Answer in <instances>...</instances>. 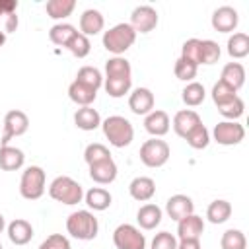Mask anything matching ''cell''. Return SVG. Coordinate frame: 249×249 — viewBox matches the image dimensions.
I'll return each mask as SVG.
<instances>
[{
	"instance_id": "1",
	"label": "cell",
	"mask_w": 249,
	"mask_h": 249,
	"mask_svg": "<svg viewBox=\"0 0 249 249\" xmlns=\"http://www.w3.org/2000/svg\"><path fill=\"white\" fill-rule=\"evenodd\" d=\"M66 231L80 241L95 239L99 231V222L89 210H76L66 218Z\"/></svg>"
},
{
	"instance_id": "2",
	"label": "cell",
	"mask_w": 249,
	"mask_h": 249,
	"mask_svg": "<svg viewBox=\"0 0 249 249\" xmlns=\"http://www.w3.org/2000/svg\"><path fill=\"white\" fill-rule=\"evenodd\" d=\"M49 195L53 200L60 202V204H68L74 206L78 202H82L84 198V189L78 181H74L68 175H58L51 181L49 185Z\"/></svg>"
},
{
	"instance_id": "3",
	"label": "cell",
	"mask_w": 249,
	"mask_h": 249,
	"mask_svg": "<svg viewBox=\"0 0 249 249\" xmlns=\"http://www.w3.org/2000/svg\"><path fill=\"white\" fill-rule=\"evenodd\" d=\"M101 128H103V134L109 140V144L115 146V148H124L134 138V128H132L130 121L124 119V117H121V115L107 117L101 123Z\"/></svg>"
},
{
	"instance_id": "4",
	"label": "cell",
	"mask_w": 249,
	"mask_h": 249,
	"mask_svg": "<svg viewBox=\"0 0 249 249\" xmlns=\"http://www.w3.org/2000/svg\"><path fill=\"white\" fill-rule=\"evenodd\" d=\"M134 41H136V31L130 27V23H117L103 33V47L115 56L126 53L134 45Z\"/></svg>"
},
{
	"instance_id": "5",
	"label": "cell",
	"mask_w": 249,
	"mask_h": 249,
	"mask_svg": "<svg viewBox=\"0 0 249 249\" xmlns=\"http://www.w3.org/2000/svg\"><path fill=\"white\" fill-rule=\"evenodd\" d=\"M45 171L39 165H29L19 179V195L27 200H37L45 193Z\"/></svg>"
},
{
	"instance_id": "6",
	"label": "cell",
	"mask_w": 249,
	"mask_h": 249,
	"mask_svg": "<svg viewBox=\"0 0 249 249\" xmlns=\"http://www.w3.org/2000/svg\"><path fill=\"white\" fill-rule=\"evenodd\" d=\"M171 156L169 144L161 138H150L140 146V161L146 167H161Z\"/></svg>"
},
{
	"instance_id": "7",
	"label": "cell",
	"mask_w": 249,
	"mask_h": 249,
	"mask_svg": "<svg viewBox=\"0 0 249 249\" xmlns=\"http://www.w3.org/2000/svg\"><path fill=\"white\" fill-rule=\"evenodd\" d=\"M113 243L117 249H146L144 233L132 224H121L113 231Z\"/></svg>"
},
{
	"instance_id": "8",
	"label": "cell",
	"mask_w": 249,
	"mask_h": 249,
	"mask_svg": "<svg viewBox=\"0 0 249 249\" xmlns=\"http://www.w3.org/2000/svg\"><path fill=\"white\" fill-rule=\"evenodd\" d=\"M212 136L222 146H235L245 138V128L237 121H220L214 126Z\"/></svg>"
},
{
	"instance_id": "9",
	"label": "cell",
	"mask_w": 249,
	"mask_h": 249,
	"mask_svg": "<svg viewBox=\"0 0 249 249\" xmlns=\"http://www.w3.org/2000/svg\"><path fill=\"white\" fill-rule=\"evenodd\" d=\"M29 128V119L23 111L12 109L4 117V134H2V146H6L14 136H21Z\"/></svg>"
},
{
	"instance_id": "10",
	"label": "cell",
	"mask_w": 249,
	"mask_h": 249,
	"mask_svg": "<svg viewBox=\"0 0 249 249\" xmlns=\"http://www.w3.org/2000/svg\"><path fill=\"white\" fill-rule=\"evenodd\" d=\"M158 25V12L152 6H136L130 14V27L136 33H150Z\"/></svg>"
},
{
	"instance_id": "11",
	"label": "cell",
	"mask_w": 249,
	"mask_h": 249,
	"mask_svg": "<svg viewBox=\"0 0 249 249\" xmlns=\"http://www.w3.org/2000/svg\"><path fill=\"white\" fill-rule=\"evenodd\" d=\"M239 23L237 10L231 6H220L212 14V27L220 33H231Z\"/></svg>"
},
{
	"instance_id": "12",
	"label": "cell",
	"mask_w": 249,
	"mask_h": 249,
	"mask_svg": "<svg viewBox=\"0 0 249 249\" xmlns=\"http://www.w3.org/2000/svg\"><path fill=\"white\" fill-rule=\"evenodd\" d=\"M169 126H171V121H169V115L161 109H154L150 111L146 117H144V128L146 132H150L154 138H160L163 134L169 132Z\"/></svg>"
},
{
	"instance_id": "13",
	"label": "cell",
	"mask_w": 249,
	"mask_h": 249,
	"mask_svg": "<svg viewBox=\"0 0 249 249\" xmlns=\"http://www.w3.org/2000/svg\"><path fill=\"white\" fill-rule=\"evenodd\" d=\"M128 109L134 115H148L154 111V93L148 88H136L128 95Z\"/></svg>"
},
{
	"instance_id": "14",
	"label": "cell",
	"mask_w": 249,
	"mask_h": 249,
	"mask_svg": "<svg viewBox=\"0 0 249 249\" xmlns=\"http://www.w3.org/2000/svg\"><path fill=\"white\" fill-rule=\"evenodd\" d=\"M165 212H167V216L171 220L179 222L181 218H185V216L195 212V204H193L191 196H187V195H173L165 202Z\"/></svg>"
},
{
	"instance_id": "15",
	"label": "cell",
	"mask_w": 249,
	"mask_h": 249,
	"mask_svg": "<svg viewBox=\"0 0 249 249\" xmlns=\"http://www.w3.org/2000/svg\"><path fill=\"white\" fill-rule=\"evenodd\" d=\"M202 231H204V222L195 212L185 216V218H181L177 222V235H179V239H200Z\"/></svg>"
},
{
	"instance_id": "16",
	"label": "cell",
	"mask_w": 249,
	"mask_h": 249,
	"mask_svg": "<svg viewBox=\"0 0 249 249\" xmlns=\"http://www.w3.org/2000/svg\"><path fill=\"white\" fill-rule=\"evenodd\" d=\"M198 124H200L198 113L193 111V109H183V111H177V113H175L171 126H173V130H175L177 136L185 138V136H187L195 126H198Z\"/></svg>"
},
{
	"instance_id": "17",
	"label": "cell",
	"mask_w": 249,
	"mask_h": 249,
	"mask_svg": "<svg viewBox=\"0 0 249 249\" xmlns=\"http://www.w3.org/2000/svg\"><path fill=\"white\" fill-rule=\"evenodd\" d=\"M6 231H8V239H10L14 245H25V243H29L31 237H33V226H31L27 220H23V218L12 220V222L8 224V228H6Z\"/></svg>"
},
{
	"instance_id": "18",
	"label": "cell",
	"mask_w": 249,
	"mask_h": 249,
	"mask_svg": "<svg viewBox=\"0 0 249 249\" xmlns=\"http://www.w3.org/2000/svg\"><path fill=\"white\" fill-rule=\"evenodd\" d=\"M89 177L99 185H109L117 179V163L113 161V158L93 163L89 165Z\"/></svg>"
},
{
	"instance_id": "19",
	"label": "cell",
	"mask_w": 249,
	"mask_h": 249,
	"mask_svg": "<svg viewBox=\"0 0 249 249\" xmlns=\"http://www.w3.org/2000/svg\"><path fill=\"white\" fill-rule=\"evenodd\" d=\"M128 193H130V196L134 200L146 202V200H150L156 195V183H154L152 177H142V175L134 177L130 181V185H128Z\"/></svg>"
},
{
	"instance_id": "20",
	"label": "cell",
	"mask_w": 249,
	"mask_h": 249,
	"mask_svg": "<svg viewBox=\"0 0 249 249\" xmlns=\"http://www.w3.org/2000/svg\"><path fill=\"white\" fill-rule=\"evenodd\" d=\"M105 25V19H103V14L99 10H84L82 16H80V31L82 35H97Z\"/></svg>"
},
{
	"instance_id": "21",
	"label": "cell",
	"mask_w": 249,
	"mask_h": 249,
	"mask_svg": "<svg viewBox=\"0 0 249 249\" xmlns=\"http://www.w3.org/2000/svg\"><path fill=\"white\" fill-rule=\"evenodd\" d=\"M25 163V154L16 148V146H0V169L4 171H16L23 167Z\"/></svg>"
},
{
	"instance_id": "22",
	"label": "cell",
	"mask_w": 249,
	"mask_h": 249,
	"mask_svg": "<svg viewBox=\"0 0 249 249\" xmlns=\"http://www.w3.org/2000/svg\"><path fill=\"white\" fill-rule=\"evenodd\" d=\"M161 214H163V212H161V208H160L158 204L148 202V204H144V206L138 208V212H136V222H138V226H140L142 230H154V228L160 226Z\"/></svg>"
},
{
	"instance_id": "23",
	"label": "cell",
	"mask_w": 249,
	"mask_h": 249,
	"mask_svg": "<svg viewBox=\"0 0 249 249\" xmlns=\"http://www.w3.org/2000/svg\"><path fill=\"white\" fill-rule=\"evenodd\" d=\"M84 198H86V204H88L91 210H95V212L107 210V208L111 206V200H113L111 193H109L107 189H103V187H91V189L84 195Z\"/></svg>"
},
{
	"instance_id": "24",
	"label": "cell",
	"mask_w": 249,
	"mask_h": 249,
	"mask_svg": "<svg viewBox=\"0 0 249 249\" xmlns=\"http://www.w3.org/2000/svg\"><path fill=\"white\" fill-rule=\"evenodd\" d=\"M68 97H70V99H72L76 105H82V107H89V105L95 101V97H97V91L74 80V82L68 86Z\"/></svg>"
},
{
	"instance_id": "25",
	"label": "cell",
	"mask_w": 249,
	"mask_h": 249,
	"mask_svg": "<svg viewBox=\"0 0 249 249\" xmlns=\"http://www.w3.org/2000/svg\"><path fill=\"white\" fill-rule=\"evenodd\" d=\"M74 124L80 130H95L101 124V117L93 107H80L74 113Z\"/></svg>"
},
{
	"instance_id": "26",
	"label": "cell",
	"mask_w": 249,
	"mask_h": 249,
	"mask_svg": "<svg viewBox=\"0 0 249 249\" xmlns=\"http://www.w3.org/2000/svg\"><path fill=\"white\" fill-rule=\"evenodd\" d=\"M222 82H226L228 86H231L235 91L245 84V68L239 64V62H228L224 68H222V76H220Z\"/></svg>"
},
{
	"instance_id": "27",
	"label": "cell",
	"mask_w": 249,
	"mask_h": 249,
	"mask_svg": "<svg viewBox=\"0 0 249 249\" xmlns=\"http://www.w3.org/2000/svg\"><path fill=\"white\" fill-rule=\"evenodd\" d=\"M230 216H231V204L224 198L212 200L206 208V218L210 224H224L230 220Z\"/></svg>"
},
{
	"instance_id": "28",
	"label": "cell",
	"mask_w": 249,
	"mask_h": 249,
	"mask_svg": "<svg viewBox=\"0 0 249 249\" xmlns=\"http://www.w3.org/2000/svg\"><path fill=\"white\" fill-rule=\"evenodd\" d=\"M132 68L130 62L123 56H113L105 62V78H130Z\"/></svg>"
},
{
	"instance_id": "29",
	"label": "cell",
	"mask_w": 249,
	"mask_h": 249,
	"mask_svg": "<svg viewBox=\"0 0 249 249\" xmlns=\"http://www.w3.org/2000/svg\"><path fill=\"white\" fill-rule=\"evenodd\" d=\"M76 8V2L74 0H49L45 4V10L49 14V18L53 19H64L68 18Z\"/></svg>"
},
{
	"instance_id": "30",
	"label": "cell",
	"mask_w": 249,
	"mask_h": 249,
	"mask_svg": "<svg viewBox=\"0 0 249 249\" xmlns=\"http://www.w3.org/2000/svg\"><path fill=\"white\" fill-rule=\"evenodd\" d=\"M76 82H80V84H84V86H88V88L97 91L103 86V76L95 66H82L78 70V74H76Z\"/></svg>"
},
{
	"instance_id": "31",
	"label": "cell",
	"mask_w": 249,
	"mask_h": 249,
	"mask_svg": "<svg viewBox=\"0 0 249 249\" xmlns=\"http://www.w3.org/2000/svg\"><path fill=\"white\" fill-rule=\"evenodd\" d=\"M76 33H78V31H76L74 25H70V23H56V25L51 27L49 39H51L54 45H58V47H66L68 41H70Z\"/></svg>"
},
{
	"instance_id": "32",
	"label": "cell",
	"mask_w": 249,
	"mask_h": 249,
	"mask_svg": "<svg viewBox=\"0 0 249 249\" xmlns=\"http://www.w3.org/2000/svg\"><path fill=\"white\" fill-rule=\"evenodd\" d=\"M228 54L233 58H243L249 54V37L247 33H233L228 39Z\"/></svg>"
},
{
	"instance_id": "33",
	"label": "cell",
	"mask_w": 249,
	"mask_h": 249,
	"mask_svg": "<svg viewBox=\"0 0 249 249\" xmlns=\"http://www.w3.org/2000/svg\"><path fill=\"white\" fill-rule=\"evenodd\" d=\"M181 93H183V95H181V97H183V103L189 105V107H196V105H200V103L204 101V97H206L204 86L198 84V82H189V84L183 88Z\"/></svg>"
},
{
	"instance_id": "34",
	"label": "cell",
	"mask_w": 249,
	"mask_h": 249,
	"mask_svg": "<svg viewBox=\"0 0 249 249\" xmlns=\"http://www.w3.org/2000/svg\"><path fill=\"white\" fill-rule=\"evenodd\" d=\"M132 78H105L103 88L111 97H123L124 93L130 91Z\"/></svg>"
},
{
	"instance_id": "35",
	"label": "cell",
	"mask_w": 249,
	"mask_h": 249,
	"mask_svg": "<svg viewBox=\"0 0 249 249\" xmlns=\"http://www.w3.org/2000/svg\"><path fill=\"white\" fill-rule=\"evenodd\" d=\"M222 249H247V239L241 230H226L220 239Z\"/></svg>"
},
{
	"instance_id": "36",
	"label": "cell",
	"mask_w": 249,
	"mask_h": 249,
	"mask_svg": "<svg viewBox=\"0 0 249 249\" xmlns=\"http://www.w3.org/2000/svg\"><path fill=\"white\" fill-rule=\"evenodd\" d=\"M243 111H245V103H243V99L239 95H235L233 99H230L228 103H224V105L218 107V113L226 121H237L243 115Z\"/></svg>"
},
{
	"instance_id": "37",
	"label": "cell",
	"mask_w": 249,
	"mask_h": 249,
	"mask_svg": "<svg viewBox=\"0 0 249 249\" xmlns=\"http://www.w3.org/2000/svg\"><path fill=\"white\" fill-rule=\"evenodd\" d=\"M185 140H187V144H189L191 148L202 150V148H206L208 142H210V132H208V128L200 123L198 126H195V128L185 136Z\"/></svg>"
},
{
	"instance_id": "38",
	"label": "cell",
	"mask_w": 249,
	"mask_h": 249,
	"mask_svg": "<svg viewBox=\"0 0 249 249\" xmlns=\"http://www.w3.org/2000/svg\"><path fill=\"white\" fill-rule=\"evenodd\" d=\"M111 158V152L107 146L99 144V142H93V144H88L86 150H84V160L88 165H93V163H99L103 160H109Z\"/></svg>"
},
{
	"instance_id": "39",
	"label": "cell",
	"mask_w": 249,
	"mask_h": 249,
	"mask_svg": "<svg viewBox=\"0 0 249 249\" xmlns=\"http://www.w3.org/2000/svg\"><path fill=\"white\" fill-rule=\"evenodd\" d=\"M66 49H68V51H70L74 56L84 58V56H88V54H89V51H91V43H89V39H88L86 35L76 33V35H74V37L68 41Z\"/></svg>"
},
{
	"instance_id": "40",
	"label": "cell",
	"mask_w": 249,
	"mask_h": 249,
	"mask_svg": "<svg viewBox=\"0 0 249 249\" xmlns=\"http://www.w3.org/2000/svg\"><path fill=\"white\" fill-rule=\"evenodd\" d=\"M220 58V47L212 39L200 41V64H214Z\"/></svg>"
},
{
	"instance_id": "41",
	"label": "cell",
	"mask_w": 249,
	"mask_h": 249,
	"mask_svg": "<svg viewBox=\"0 0 249 249\" xmlns=\"http://www.w3.org/2000/svg\"><path fill=\"white\" fill-rule=\"evenodd\" d=\"M235 95H237V91H235L231 86H228L226 82H222V80H218V82L214 84V88H212V99H214L216 107L228 103V101L233 99Z\"/></svg>"
},
{
	"instance_id": "42",
	"label": "cell",
	"mask_w": 249,
	"mask_h": 249,
	"mask_svg": "<svg viewBox=\"0 0 249 249\" xmlns=\"http://www.w3.org/2000/svg\"><path fill=\"white\" fill-rule=\"evenodd\" d=\"M196 70H198V66L195 64V62H189V60H185V58H177V62H175V66H173V72H175V78L177 80H183V82H191L195 76H196Z\"/></svg>"
},
{
	"instance_id": "43",
	"label": "cell",
	"mask_w": 249,
	"mask_h": 249,
	"mask_svg": "<svg viewBox=\"0 0 249 249\" xmlns=\"http://www.w3.org/2000/svg\"><path fill=\"white\" fill-rule=\"evenodd\" d=\"M181 58L189 60V62H195L196 66L200 64V39H189L183 43V49H181Z\"/></svg>"
},
{
	"instance_id": "44",
	"label": "cell",
	"mask_w": 249,
	"mask_h": 249,
	"mask_svg": "<svg viewBox=\"0 0 249 249\" xmlns=\"http://www.w3.org/2000/svg\"><path fill=\"white\" fill-rule=\"evenodd\" d=\"M177 237L169 231H160L154 235L150 249H177Z\"/></svg>"
},
{
	"instance_id": "45",
	"label": "cell",
	"mask_w": 249,
	"mask_h": 249,
	"mask_svg": "<svg viewBox=\"0 0 249 249\" xmlns=\"http://www.w3.org/2000/svg\"><path fill=\"white\" fill-rule=\"evenodd\" d=\"M39 249H72L70 241L66 235L62 233H51L47 239H43V243L39 245Z\"/></svg>"
},
{
	"instance_id": "46",
	"label": "cell",
	"mask_w": 249,
	"mask_h": 249,
	"mask_svg": "<svg viewBox=\"0 0 249 249\" xmlns=\"http://www.w3.org/2000/svg\"><path fill=\"white\" fill-rule=\"evenodd\" d=\"M177 249H202L200 239H179Z\"/></svg>"
},
{
	"instance_id": "47",
	"label": "cell",
	"mask_w": 249,
	"mask_h": 249,
	"mask_svg": "<svg viewBox=\"0 0 249 249\" xmlns=\"http://www.w3.org/2000/svg\"><path fill=\"white\" fill-rule=\"evenodd\" d=\"M16 27H18V16H16V12H12V14H8V16H6L4 33H10V31H14Z\"/></svg>"
},
{
	"instance_id": "48",
	"label": "cell",
	"mask_w": 249,
	"mask_h": 249,
	"mask_svg": "<svg viewBox=\"0 0 249 249\" xmlns=\"http://www.w3.org/2000/svg\"><path fill=\"white\" fill-rule=\"evenodd\" d=\"M4 228H6V220H4V216L0 214V233L4 231Z\"/></svg>"
},
{
	"instance_id": "49",
	"label": "cell",
	"mask_w": 249,
	"mask_h": 249,
	"mask_svg": "<svg viewBox=\"0 0 249 249\" xmlns=\"http://www.w3.org/2000/svg\"><path fill=\"white\" fill-rule=\"evenodd\" d=\"M4 41H6V33H4V31H0V47L4 45Z\"/></svg>"
},
{
	"instance_id": "50",
	"label": "cell",
	"mask_w": 249,
	"mask_h": 249,
	"mask_svg": "<svg viewBox=\"0 0 249 249\" xmlns=\"http://www.w3.org/2000/svg\"><path fill=\"white\" fill-rule=\"evenodd\" d=\"M0 249H2V245H0Z\"/></svg>"
}]
</instances>
